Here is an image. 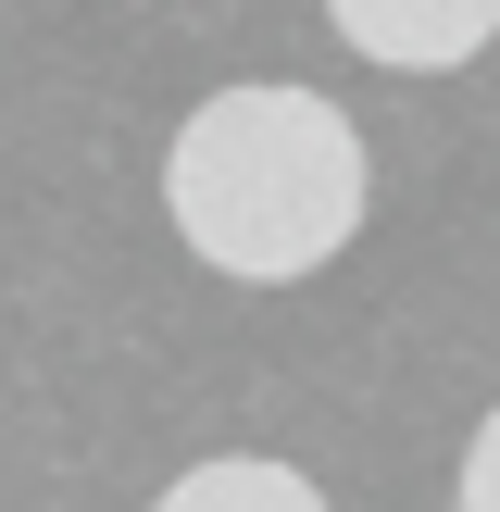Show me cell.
I'll return each instance as SVG.
<instances>
[{"mask_svg":"<svg viewBox=\"0 0 500 512\" xmlns=\"http://www.w3.org/2000/svg\"><path fill=\"white\" fill-rule=\"evenodd\" d=\"M363 125L325 88H288V75H250V88H213L163 150V213L175 238L200 250L238 288H288V275H325L350 238H363Z\"/></svg>","mask_w":500,"mask_h":512,"instance_id":"6da1fadb","label":"cell"},{"mask_svg":"<svg viewBox=\"0 0 500 512\" xmlns=\"http://www.w3.org/2000/svg\"><path fill=\"white\" fill-rule=\"evenodd\" d=\"M325 13L388 75H450V63H475V50L500 38V0H325Z\"/></svg>","mask_w":500,"mask_h":512,"instance_id":"7a4b0ae2","label":"cell"},{"mask_svg":"<svg viewBox=\"0 0 500 512\" xmlns=\"http://www.w3.org/2000/svg\"><path fill=\"white\" fill-rule=\"evenodd\" d=\"M150 512H325V488L275 450H225V463H188Z\"/></svg>","mask_w":500,"mask_h":512,"instance_id":"3957f363","label":"cell"},{"mask_svg":"<svg viewBox=\"0 0 500 512\" xmlns=\"http://www.w3.org/2000/svg\"><path fill=\"white\" fill-rule=\"evenodd\" d=\"M450 500H463V512H500V413L463 438V475H450Z\"/></svg>","mask_w":500,"mask_h":512,"instance_id":"277c9868","label":"cell"}]
</instances>
